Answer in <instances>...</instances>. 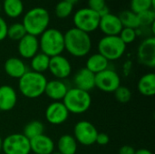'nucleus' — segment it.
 Instances as JSON below:
<instances>
[{
	"instance_id": "13",
	"label": "nucleus",
	"mask_w": 155,
	"mask_h": 154,
	"mask_svg": "<svg viewBox=\"0 0 155 154\" xmlns=\"http://www.w3.org/2000/svg\"><path fill=\"white\" fill-rule=\"evenodd\" d=\"M46 121L54 125L63 124L69 118V112L64 104L61 102H54L50 103L45 110Z\"/></svg>"
},
{
	"instance_id": "42",
	"label": "nucleus",
	"mask_w": 155,
	"mask_h": 154,
	"mask_svg": "<svg viewBox=\"0 0 155 154\" xmlns=\"http://www.w3.org/2000/svg\"><path fill=\"white\" fill-rule=\"evenodd\" d=\"M0 12H1V5H0Z\"/></svg>"
},
{
	"instance_id": "7",
	"label": "nucleus",
	"mask_w": 155,
	"mask_h": 154,
	"mask_svg": "<svg viewBox=\"0 0 155 154\" xmlns=\"http://www.w3.org/2000/svg\"><path fill=\"white\" fill-rule=\"evenodd\" d=\"M73 21L75 28L90 34L98 28L100 15L89 7H84L74 13Z\"/></svg>"
},
{
	"instance_id": "34",
	"label": "nucleus",
	"mask_w": 155,
	"mask_h": 154,
	"mask_svg": "<svg viewBox=\"0 0 155 154\" xmlns=\"http://www.w3.org/2000/svg\"><path fill=\"white\" fill-rule=\"evenodd\" d=\"M121 40L125 44H131L133 43L136 37H137V33H136V29H133V28H128V27H123L122 31L120 32L119 35H118Z\"/></svg>"
},
{
	"instance_id": "10",
	"label": "nucleus",
	"mask_w": 155,
	"mask_h": 154,
	"mask_svg": "<svg viewBox=\"0 0 155 154\" xmlns=\"http://www.w3.org/2000/svg\"><path fill=\"white\" fill-rule=\"evenodd\" d=\"M121 85L119 74L113 69H105L95 74V87L104 93H114Z\"/></svg>"
},
{
	"instance_id": "9",
	"label": "nucleus",
	"mask_w": 155,
	"mask_h": 154,
	"mask_svg": "<svg viewBox=\"0 0 155 154\" xmlns=\"http://www.w3.org/2000/svg\"><path fill=\"white\" fill-rule=\"evenodd\" d=\"M97 134V129L92 123L88 121H80L74 125V137L77 143L84 146L94 144Z\"/></svg>"
},
{
	"instance_id": "8",
	"label": "nucleus",
	"mask_w": 155,
	"mask_h": 154,
	"mask_svg": "<svg viewBox=\"0 0 155 154\" xmlns=\"http://www.w3.org/2000/svg\"><path fill=\"white\" fill-rule=\"evenodd\" d=\"M2 152L5 154H30V141L23 133H12L3 140Z\"/></svg>"
},
{
	"instance_id": "29",
	"label": "nucleus",
	"mask_w": 155,
	"mask_h": 154,
	"mask_svg": "<svg viewBox=\"0 0 155 154\" xmlns=\"http://www.w3.org/2000/svg\"><path fill=\"white\" fill-rule=\"evenodd\" d=\"M26 34V31L22 23H15L8 26L7 37L13 41H19Z\"/></svg>"
},
{
	"instance_id": "21",
	"label": "nucleus",
	"mask_w": 155,
	"mask_h": 154,
	"mask_svg": "<svg viewBox=\"0 0 155 154\" xmlns=\"http://www.w3.org/2000/svg\"><path fill=\"white\" fill-rule=\"evenodd\" d=\"M139 93L146 97H153L155 94V74L153 73L143 75L137 84Z\"/></svg>"
},
{
	"instance_id": "5",
	"label": "nucleus",
	"mask_w": 155,
	"mask_h": 154,
	"mask_svg": "<svg viewBox=\"0 0 155 154\" xmlns=\"http://www.w3.org/2000/svg\"><path fill=\"white\" fill-rule=\"evenodd\" d=\"M66 107L69 113L82 114L89 110L92 104V97L88 92L71 88L68 89L62 102Z\"/></svg>"
},
{
	"instance_id": "25",
	"label": "nucleus",
	"mask_w": 155,
	"mask_h": 154,
	"mask_svg": "<svg viewBox=\"0 0 155 154\" xmlns=\"http://www.w3.org/2000/svg\"><path fill=\"white\" fill-rule=\"evenodd\" d=\"M50 57L43 53H37L34 57L31 58V68L32 71L43 74L48 70Z\"/></svg>"
},
{
	"instance_id": "16",
	"label": "nucleus",
	"mask_w": 155,
	"mask_h": 154,
	"mask_svg": "<svg viewBox=\"0 0 155 154\" xmlns=\"http://www.w3.org/2000/svg\"><path fill=\"white\" fill-rule=\"evenodd\" d=\"M29 141L31 152L33 154H51L54 151V141L44 133Z\"/></svg>"
},
{
	"instance_id": "41",
	"label": "nucleus",
	"mask_w": 155,
	"mask_h": 154,
	"mask_svg": "<svg viewBox=\"0 0 155 154\" xmlns=\"http://www.w3.org/2000/svg\"><path fill=\"white\" fill-rule=\"evenodd\" d=\"M51 154H62V153H60L59 152H54L53 153H51Z\"/></svg>"
},
{
	"instance_id": "40",
	"label": "nucleus",
	"mask_w": 155,
	"mask_h": 154,
	"mask_svg": "<svg viewBox=\"0 0 155 154\" xmlns=\"http://www.w3.org/2000/svg\"><path fill=\"white\" fill-rule=\"evenodd\" d=\"M2 146H3V139L0 136V152H2Z\"/></svg>"
},
{
	"instance_id": "36",
	"label": "nucleus",
	"mask_w": 155,
	"mask_h": 154,
	"mask_svg": "<svg viewBox=\"0 0 155 154\" xmlns=\"http://www.w3.org/2000/svg\"><path fill=\"white\" fill-rule=\"evenodd\" d=\"M109 141H110V138L106 133H98L96 140H95V143H97L99 145H102V146H104V145L109 143Z\"/></svg>"
},
{
	"instance_id": "4",
	"label": "nucleus",
	"mask_w": 155,
	"mask_h": 154,
	"mask_svg": "<svg viewBox=\"0 0 155 154\" xmlns=\"http://www.w3.org/2000/svg\"><path fill=\"white\" fill-rule=\"evenodd\" d=\"M38 41L41 53L49 57L60 55L64 51V34L58 29L47 28L40 35Z\"/></svg>"
},
{
	"instance_id": "11",
	"label": "nucleus",
	"mask_w": 155,
	"mask_h": 154,
	"mask_svg": "<svg viewBox=\"0 0 155 154\" xmlns=\"http://www.w3.org/2000/svg\"><path fill=\"white\" fill-rule=\"evenodd\" d=\"M138 62L148 68L155 67V37L149 36L145 38L137 49Z\"/></svg>"
},
{
	"instance_id": "24",
	"label": "nucleus",
	"mask_w": 155,
	"mask_h": 154,
	"mask_svg": "<svg viewBox=\"0 0 155 154\" xmlns=\"http://www.w3.org/2000/svg\"><path fill=\"white\" fill-rule=\"evenodd\" d=\"M3 9L8 17L16 18L24 12V4L22 0H4Z\"/></svg>"
},
{
	"instance_id": "31",
	"label": "nucleus",
	"mask_w": 155,
	"mask_h": 154,
	"mask_svg": "<svg viewBox=\"0 0 155 154\" xmlns=\"http://www.w3.org/2000/svg\"><path fill=\"white\" fill-rule=\"evenodd\" d=\"M139 25L140 27H151L155 23V12L154 9L146 10L137 14ZM139 27V28H140Z\"/></svg>"
},
{
	"instance_id": "30",
	"label": "nucleus",
	"mask_w": 155,
	"mask_h": 154,
	"mask_svg": "<svg viewBox=\"0 0 155 154\" xmlns=\"http://www.w3.org/2000/svg\"><path fill=\"white\" fill-rule=\"evenodd\" d=\"M74 10V5L62 0L60 2L57 3V5H55V9H54V13L55 15L60 18V19H64L68 17Z\"/></svg>"
},
{
	"instance_id": "26",
	"label": "nucleus",
	"mask_w": 155,
	"mask_h": 154,
	"mask_svg": "<svg viewBox=\"0 0 155 154\" xmlns=\"http://www.w3.org/2000/svg\"><path fill=\"white\" fill-rule=\"evenodd\" d=\"M123 27H128L133 29H137L140 27L137 14L134 13L131 10H124L118 15Z\"/></svg>"
},
{
	"instance_id": "37",
	"label": "nucleus",
	"mask_w": 155,
	"mask_h": 154,
	"mask_svg": "<svg viewBox=\"0 0 155 154\" xmlns=\"http://www.w3.org/2000/svg\"><path fill=\"white\" fill-rule=\"evenodd\" d=\"M135 150L131 145H124L120 148L119 154H134Z\"/></svg>"
},
{
	"instance_id": "6",
	"label": "nucleus",
	"mask_w": 155,
	"mask_h": 154,
	"mask_svg": "<svg viewBox=\"0 0 155 154\" xmlns=\"http://www.w3.org/2000/svg\"><path fill=\"white\" fill-rule=\"evenodd\" d=\"M126 50V44L118 35H104L98 43V53L109 62L121 58Z\"/></svg>"
},
{
	"instance_id": "18",
	"label": "nucleus",
	"mask_w": 155,
	"mask_h": 154,
	"mask_svg": "<svg viewBox=\"0 0 155 154\" xmlns=\"http://www.w3.org/2000/svg\"><path fill=\"white\" fill-rule=\"evenodd\" d=\"M68 91V87L62 80L54 79L51 81H47L46 86L45 89V94L54 102H60L64 99L66 93Z\"/></svg>"
},
{
	"instance_id": "20",
	"label": "nucleus",
	"mask_w": 155,
	"mask_h": 154,
	"mask_svg": "<svg viewBox=\"0 0 155 154\" xmlns=\"http://www.w3.org/2000/svg\"><path fill=\"white\" fill-rule=\"evenodd\" d=\"M5 74L11 78L20 79L28 70L25 64L17 57L8 58L4 65Z\"/></svg>"
},
{
	"instance_id": "39",
	"label": "nucleus",
	"mask_w": 155,
	"mask_h": 154,
	"mask_svg": "<svg viewBox=\"0 0 155 154\" xmlns=\"http://www.w3.org/2000/svg\"><path fill=\"white\" fill-rule=\"evenodd\" d=\"M64 1H66V2H68V3H70V4H72V5H74V4L77 3L79 0H64Z\"/></svg>"
},
{
	"instance_id": "1",
	"label": "nucleus",
	"mask_w": 155,
	"mask_h": 154,
	"mask_svg": "<svg viewBox=\"0 0 155 154\" xmlns=\"http://www.w3.org/2000/svg\"><path fill=\"white\" fill-rule=\"evenodd\" d=\"M64 37V50L74 57H84L92 49V39L89 34L75 27L66 31Z\"/></svg>"
},
{
	"instance_id": "35",
	"label": "nucleus",
	"mask_w": 155,
	"mask_h": 154,
	"mask_svg": "<svg viewBox=\"0 0 155 154\" xmlns=\"http://www.w3.org/2000/svg\"><path fill=\"white\" fill-rule=\"evenodd\" d=\"M7 29H8V25L5 20L0 16V42L7 37Z\"/></svg>"
},
{
	"instance_id": "33",
	"label": "nucleus",
	"mask_w": 155,
	"mask_h": 154,
	"mask_svg": "<svg viewBox=\"0 0 155 154\" xmlns=\"http://www.w3.org/2000/svg\"><path fill=\"white\" fill-rule=\"evenodd\" d=\"M114 93V97L116 101L121 103H127L130 102L132 98V92L126 86L120 85Z\"/></svg>"
},
{
	"instance_id": "2",
	"label": "nucleus",
	"mask_w": 155,
	"mask_h": 154,
	"mask_svg": "<svg viewBox=\"0 0 155 154\" xmlns=\"http://www.w3.org/2000/svg\"><path fill=\"white\" fill-rule=\"evenodd\" d=\"M18 80L19 92L25 97L28 99H36L45 93L47 79L43 74L27 71Z\"/></svg>"
},
{
	"instance_id": "19",
	"label": "nucleus",
	"mask_w": 155,
	"mask_h": 154,
	"mask_svg": "<svg viewBox=\"0 0 155 154\" xmlns=\"http://www.w3.org/2000/svg\"><path fill=\"white\" fill-rule=\"evenodd\" d=\"M17 103V93L15 90L7 84L0 86V111L9 112L15 108Z\"/></svg>"
},
{
	"instance_id": "3",
	"label": "nucleus",
	"mask_w": 155,
	"mask_h": 154,
	"mask_svg": "<svg viewBox=\"0 0 155 154\" xmlns=\"http://www.w3.org/2000/svg\"><path fill=\"white\" fill-rule=\"evenodd\" d=\"M49 23V12L45 8L40 6H36L28 10L25 14L22 22L26 34L36 37L41 35L48 28Z\"/></svg>"
},
{
	"instance_id": "22",
	"label": "nucleus",
	"mask_w": 155,
	"mask_h": 154,
	"mask_svg": "<svg viewBox=\"0 0 155 154\" xmlns=\"http://www.w3.org/2000/svg\"><path fill=\"white\" fill-rule=\"evenodd\" d=\"M108 65H109V61L102 54L97 53L89 56L85 64V68L88 69L93 74H96L107 69Z\"/></svg>"
},
{
	"instance_id": "17",
	"label": "nucleus",
	"mask_w": 155,
	"mask_h": 154,
	"mask_svg": "<svg viewBox=\"0 0 155 154\" xmlns=\"http://www.w3.org/2000/svg\"><path fill=\"white\" fill-rule=\"evenodd\" d=\"M74 84L75 88L89 93L95 88V74L85 67L82 68L75 74L74 77Z\"/></svg>"
},
{
	"instance_id": "14",
	"label": "nucleus",
	"mask_w": 155,
	"mask_h": 154,
	"mask_svg": "<svg viewBox=\"0 0 155 154\" xmlns=\"http://www.w3.org/2000/svg\"><path fill=\"white\" fill-rule=\"evenodd\" d=\"M98 28H100L104 35H119L123 29V25L118 15L109 13L100 16Z\"/></svg>"
},
{
	"instance_id": "12",
	"label": "nucleus",
	"mask_w": 155,
	"mask_h": 154,
	"mask_svg": "<svg viewBox=\"0 0 155 154\" xmlns=\"http://www.w3.org/2000/svg\"><path fill=\"white\" fill-rule=\"evenodd\" d=\"M48 71L58 80L67 78L72 73V65L69 60L62 54L50 57Z\"/></svg>"
},
{
	"instance_id": "28",
	"label": "nucleus",
	"mask_w": 155,
	"mask_h": 154,
	"mask_svg": "<svg viewBox=\"0 0 155 154\" xmlns=\"http://www.w3.org/2000/svg\"><path fill=\"white\" fill-rule=\"evenodd\" d=\"M154 4L155 0H131L130 10L135 14H139L146 10L154 9Z\"/></svg>"
},
{
	"instance_id": "27",
	"label": "nucleus",
	"mask_w": 155,
	"mask_h": 154,
	"mask_svg": "<svg viewBox=\"0 0 155 154\" xmlns=\"http://www.w3.org/2000/svg\"><path fill=\"white\" fill-rule=\"evenodd\" d=\"M45 126L43 123L39 121H31L24 127L23 134L28 139L31 140L38 135H41L44 133Z\"/></svg>"
},
{
	"instance_id": "15",
	"label": "nucleus",
	"mask_w": 155,
	"mask_h": 154,
	"mask_svg": "<svg viewBox=\"0 0 155 154\" xmlns=\"http://www.w3.org/2000/svg\"><path fill=\"white\" fill-rule=\"evenodd\" d=\"M18 53L25 59H31L39 50V41L36 36L26 34L21 40L18 41Z\"/></svg>"
},
{
	"instance_id": "23",
	"label": "nucleus",
	"mask_w": 155,
	"mask_h": 154,
	"mask_svg": "<svg viewBox=\"0 0 155 154\" xmlns=\"http://www.w3.org/2000/svg\"><path fill=\"white\" fill-rule=\"evenodd\" d=\"M57 149L62 154H75L77 151V142L73 135L64 134L58 139Z\"/></svg>"
},
{
	"instance_id": "32",
	"label": "nucleus",
	"mask_w": 155,
	"mask_h": 154,
	"mask_svg": "<svg viewBox=\"0 0 155 154\" xmlns=\"http://www.w3.org/2000/svg\"><path fill=\"white\" fill-rule=\"evenodd\" d=\"M88 7L97 12L100 16L110 13V10L106 5V0H88Z\"/></svg>"
},
{
	"instance_id": "38",
	"label": "nucleus",
	"mask_w": 155,
	"mask_h": 154,
	"mask_svg": "<svg viewBox=\"0 0 155 154\" xmlns=\"http://www.w3.org/2000/svg\"><path fill=\"white\" fill-rule=\"evenodd\" d=\"M134 154H153V152L147 149H139V150L135 151Z\"/></svg>"
}]
</instances>
